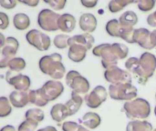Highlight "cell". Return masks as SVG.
I'll return each instance as SVG.
<instances>
[{"label":"cell","mask_w":156,"mask_h":131,"mask_svg":"<svg viewBox=\"0 0 156 131\" xmlns=\"http://www.w3.org/2000/svg\"><path fill=\"white\" fill-rule=\"evenodd\" d=\"M40 88L48 102L57 99L64 91V86L58 80H48Z\"/></svg>","instance_id":"4fadbf2b"},{"label":"cell","mask_w":156,"mask_h":131,"mask_svg":"<svg viewBox=\"0 0 156 131\" xmlns=\"http://www.w3.org/2000/svg\"><path fill=\"white\" fill-rule=\"evenodd\" d=\"M58 29L65 32L70 33L75 29L76 26V18L70 14H62L58 19Z\"/></svg>","instance_id":"e0dca14e"},{"label":"cell","mask_w":156,"mask_h":131,"mask_svg":"<svg viewBox=\"0 0 156 131\" xmlns=\"http://www.w3.org/2000/svg\"><path fill=\"white\" fill-rule=\"evenodd\" d=\"M154 114H155V116H156V106H155V109H154Z\"/></svg>","instance_id":"681fc988"},{"label":"cell","mask_w":156,"mask_h":131,"mask_svg":"<svg viewBox=\"0 0 156 131\" xmlns=\"http://www.w3.org/2000/svg\"><path fill=\"white\" fill-rule=\"evenodd\" d=\"M106 31L111 36L120 37L122 31V26L120 24V21L117 19H112L108 21V23L106 24Z\"/></svg>","instance_id":"4316f807"},{"label":"cell","mask_w":156,"mask_h":131,"mask_svg":"<svg viewBox=\"0 0 156 131\" xmlns=\"http://www.w3.org/2000/svg\"><path fill=\"white\" fill-rule=\"evenodd\" d=\"M45 3H47L50 7H52L55 10H62L67 1L66 0H46Z\"/></svg>","instance_id":"f35d334b"},{"label":"cell","mask_w":156,"mask_h":131,"mask_svg":"<svg viewBox=\"0 0 156 131\" xmlns=\"http://www.w3.org/2000/svg\"><path fill=\"white\" fill-rule=\"evenodd\" d=\"M87 51L88 49L85 47L79 45V44H74V45L69 46L68 57L71 61L79 63V62H81L86 57Z\"/></svg>","instance_id":"ac0fdd59"},{"label":"cell","mask_w":156,"mask_h":131,"mask_svg":"<svg viewBox=\"0 0 156 131\" xmlns=\"http://www.w3.org/2000/svg\"><path fill=\"white\" fill-rule=\"evenodd\" d=\"M19 43L16 38L13 36H8L5 40V46L1 48V59H0V67L5 68L8 67V63L11 59L16 57Z\"/></svg>","instance_id":"9c48e42d"},{"label":"cell","mask_w":156,"mask_h":131,"mask_svg":"<svg viewBox=\"0 0 156 131\" xmlns=\"http://www.w3.org/2000/svg\"><path fill=\"white\" fill-rule=\"evenodd\" d=\"M0 28L5 29L9 26V18L4 12H0Z\"/></svg>","instance_id":"60d3db41"},{"label":"cell","mask_w":156,"mask_h":131,"mask_svg":"<svg viewBox=\"0 0 156 131\" xmlns=\"http://www.w3.org/2000/svg\"><path fill=\"white\" fill-rule=\"evenodd\" d=\"M134 31H135V28H133H133H126V27L122 26L120 37L128 43L133 44L134 43Z\"/></svg>","instance_id":"836d02e7"},{"label":"cell","mask_w":156,"mask_h":131,"mask_svg":"<svg viewBox=\"0 0 156 131\" xmlns=\"http://www.w3.org/2000/svg\"><path fill=\"white\" fill-rule=\"evenodd\" d=\"M9 99H7L5 97H1L0 98V117L5 118L10 115L12 111V108L10 105Z\"/></svg>","instance_id":"1f68e13d"},{"label":"cell","mask_w":156,"mask_h":131,"mask_svg":"<svg viewBox=\"0 0 156 131\" xmlns=\"http://www.w3.org/2000/svg\"><path fill=\"white\" fill-rule=\"evenodd\" d=\"M38 126L37 122H35L33 120H27L26 119L25 121H23L19 126L17 131H35L37 129Z\"/></svg>","instance_id":"74e56055"},{"label":"cell","mask_w":156,"mask_h":131,"mask_svg":"<svg viewBox=\"0 0 156 131\" xmlns=\"http://www.w3.org/2000/svg\"><path fill=\"white\" fill-rule=\"evenodd\" d=\"M151 31L146 28H136L134 31V43L138 44L144 49L151 50L154 48L151 38Z\"/></svg>","instance_id":"5bb4252c"},{"label":"cell","mask_w":156,"mask_h":131,"mask_svg":"<svg viewBox=\"0 0 156 131\" xmlns=\"http://www.w3.org/2000/svg\"><path fill=\"white\" fill-rule=\"evenodd\" d=\"M66 83L72 89V92L79 95H87L90 88L88 79L76 70H70L67 73Z\"/></svg>","instance_id":"8992f818"},{"label":"cell","mask_w":156,"mask_h":131,"mask_svg":"<svg viewBox=\"0 0 156 131\" xmlns=\"http://www.w3.org/2000/svg\"><path fill=\"white\" fill-rule=\"evenodd\" d=\"M155 98H156V94H155Z\"/></svg>","instance_id":"816d5d0a"},{"label":"cell","mask_w":156,"mask_h":131,"mask_svg":"<svg viewBox=\"0 0 156 131\" xmlns=\"http://www.w3.org/2000/svg\"><path fill=\"white\" fill-rule=\"evenodd\" d=\"M25 118L27 120H33L35 122H41L44 120L45 119V114L44 112L39 109H28L26 114H25Z\"/></svg>","instance_id":"f546056e"},{"label":"cell","mask_w":156,"mask_h":131,"mask_svg":"<svg viewBox=\"0 0 156 131\" xmlns=\"http://www.w3.org/2000/svg\"><path fill=\"white\" fill-rule=\"evenodd\" d=\"M119 21L122 27L133 28L138 22V16L133 11H126L120 16Z\"/></svg>","instance_id":"cb8c5ba5"},{"label":"cell","mask_w":156,"mask_h":131,"mask_svg":"<svg viewBox=\"0 0 156 131\" xmlns=\"http://www.w3.org/2000/svg\"><path fill=\"white\" fill-rule=\"evenodd\" d=\"M26 38L31 46H33L39 51H47L51 44L49 36L37 29L29 30L26 35Z\"/></svg>","instance_id":"ba28073f"},{"label":"cell","mask_w":156,"mask_h":131,"mask_svg":"<svg viewBox=\"0 0 156 131\" xmlns=\"http://www.w3.org/2000/svg\"><path fill=\"white\" fill-rule=\"evenodd\" d=\"M125 67L128 69L129 72L134 74L137 78L141 76V66H140V59L138 57H130L125 62Z\"/></svg>","instance_id":"83f0119b"},{"label":"cell","mask_w":156,"mask_h":131,"mask_svg":"<svg viewBox=\"0 0 156 131\" xmlns=\"http://www.w3.org/2000/svg\"><path fill=\"white\" fill-rule=\"evenodd\" d=\"M82 104H83V98H81V96L74 92H71L70 99L68 100L65 104L69 113V117L75 115L80 110Z\"/></svg>","instance_id":"ffe728a7"},{"label":"cell","mask_w":156,"mask_h":131,"mask_svg":"<svg viewBox=\"0 0 156 131\" xmlns=\"http://www.w3.org/2000/svg\"><path fill=\"white\" fill-rule=\"evenodd\" d=\"M151 38H152V44L154 46V48L156 47V29L152 31L151 33Z\"/></svg>","instance_id":"f6af8a7d"},{"label":"cell","mask_w":156,"mask_h":131,"mask_svg":"<svg viewBox=\"0 0 156 131\" xmlns=\"http://www.w3.org/2000/svg\"><path fill=\"white\" fill-rule=\"evenodd\" d=\"M107 90L103 86H97L90 93L85 95V103L90 109L99 108L107 99Z\"/></svg>","instance_id":"7c38bea8"},{"label":"cell","mask_w":156,"mask_h":131,"mask_svg":"<svg viewBox=\"0 0 156 131\" xmlns=\"http://www.w3.org/2000/svg\"><path fill=\"white\" fill-rule=\"evenodd\" d=\"M97 27V18L90 13H85L80 17V28L85 33H92Z\"/></svg>","instance_id":"9a60e30c"},{"label":"cell","mask_w":156,"mask_h":131,"mask_svg":"<svg viewBox=\"0 0 156 131\" xmlns=\"http://www.w3.org/2000/svg\"><path fill=\"white\" fill-rule=\"evenodd\" d=\"M13 24L17 30H25L30 26V19L27 15L24 13H17L13 18Z\"/></svg>","instance_id":"484cf974"},{"label":"cell","mask_w":156,"mask_h":131,"mask_svg":"<svg viewBox=\"0 0 156 131\" xmlns=\"http://www.w3.org/2000/svg\"><path fill=\"white\" fill-rule=\"evenodd\" d=\"M80 3L82 4V5H84L87 8H92L98 4V1L97 0H81Z\"/></svg>","instance_id":"b9f144b4"},{"label":"cell","mask_w":156,"mask_h":131,"mask_svg":"<svg viewBox=\"0 0 156 131\" xmlns=\"http://www.w3.org/2000/svg\"><path fill=\"white\" fill-rule=\"evenodd\" d=\"M113 47L116 50L117 56L120 59H124L127 57L128 53H129V48L126 45L121 44V43H113Z\"/></svg>","instance_id":"d590c367"},{"label":"cell","mask_w":156,"mask_h":131,"mask_svg":"<svg viewBox=\"0 0 156 131\" xmlns=\"http://www.w3.org/2000/svg\"><path fill=\"white\" fill-rule=\"evenodd\" d=\"M109 95L114 100L131 101L137 96V88L132 83L110 85Z\"/></svg>","instance_id":"277c9868"},{"label":"cell","mask_w":156,"mask_h":131,"mask_svg":"<svg viewBox=\"0 0 156 131\" xmlns=\"http://www.w3.org/2000/svg\"><path fill=\"white\" fill-rule=\"evenodd\" d=\"M123 110L127 118L131 119H144L151 114L150 103L144 98H135L133 100L125 102Z\"/></svg>","instance_id":"7a4b0ae2"},{"label":"cell","mask_w":156,"mask_h":131,"mask_svg":"<svg viewBox=\"0 0 156 131\" xmlns=\"http://www.w3.org/2000/svg\"><path fill=\"white\" fill-rule=\"evenodd\" d=\"M155 0H139L136 1L137 6L141 11L147 12L152 10L155 5Z\"/></svg>","instance_id":"8d00e7d4"},{"label":"cell","mask_w":156,"mask_h":131,"mask_svg":"<svg viewBox=\"0 0 156 131\" xmlns=\"http://www.w3.org/2000/svg\"><path fill=\"white\" fill-rule=\"evenodd\" d=\"M0 131H16V129H15L13 126H11V125H7V126L3 127Z\"/></svg>","instance_id":"bcb514c9"},{"label":"cell","mask_w":156,"mask_h":131,"mask_svg":"<svg viewBox=\"0 0 156 131\" xmlns=\"http://www.w3.org/2000/svg\"><path fill=\"white\" fill-rule=\"evenodd\" d=\"M101 117L95 112H88L81 119V123L83 126L90 129H95L101 125Z\"/></svg>","instance_id":"7402d4cb"},{"label":"cell","mask_w":156,"mask_h":131,"mask_svg":"<svg viewBox=\"0 0 156 131\" xmlns=\"http://www.w3.org/2000/svg\"><path fill=\"white\" fill-rule=\"evenodd\" d=\"M154 131H156V129H154Z\"/></svg>","instance_id":"f907efd6"},{"label":"cell","mask_w":156,"mask_h":131,"mask_svg":"<svg viewBox=\"0 0 156 131\" xmlns=\"http://www.w3.org/2000/svg\"><path fill=\"white\" fill-rule=\"evenodd\" d=\"M74 44L81 45V46L85 47L88 50H90L94 44V37L89 33L76 35V36H71L69 40V46H71Z\"/></svg>","instance_id":"d6986e66"},{"label":"cell","mask_w":156,"mask_h":131,"mask_svg":"<svg viewBox=\"0 0 156 131\" xmlns=\"http://www.w3.org/2000/svg\"><path fill=\"white\" fill-rule=\"evenodd\" d=\"M60 15L51 9H42L37 16V24L45 31H56L58 29V19Z\"/></svg>","instance_id":"52a82bcc"},{"label":"cell","mask_w":156,"mask_h":131,"mask_svg":"<svg viewBox=\"0 0 156 131\" xmlns=\"http://www.w3.org/2000/svg\"><path fill=\"white\" fill-rule=\"evenodd\" d=\"M147 23H148L149 26H151L153 27H156V11L148 16Z\"/></svg>","instance_id":"7bdbcfd3"},{"label":"cell","mask_w":156,"mask_h":131,"mask_svg":"<svg viewBox=\"0 0 156 131\" xmlns=\"http://www.w3.org/2000/svg\"><path fill=\"white\" fill-rule=\"evenodd\" d=\"M92 54L96 57H101V65L106 69L115 67L118 64V56L113 47V44L103 43L95 47Z\"/></svg>","instance_id":"3957f363"},{"label":"cell","mask_w":156,"mask_h":131,"mask_svg":"<svg viewBox=\"0 0 156 131\" xmlns=\"http://www.w3.org/2000/svg\"><path fill=\"white\" fill-rule=\"evenodd\" d=\"M38 66L42 73L55 80L61 79L66 73V68L62 64V56L58 53L42 57L38 62Z\"/></svg>","instance_id":"6da1fadb"},{"label":"cell","mask_w":156,"mask_h":131,"mask_svg":"<svg viewBox=\"0 0 156 131\" xmlns=\"http://www.w3.org/2000/svg\"><path fill=\"white\" fill-rule=\"evenodd\" d=\"M50 116H51V119L58 123H60L63 120H65L69 117V113H68L65 104H62V103L55 104L51 108Z\"/></svg>","instance_id":"44dd1931"},{"label":"cell","mask_w":156,"mask_h":131,"mask_svg":"<svg viewBox=\"0 0 156 131\" xmlns=\"http://www.w3.org/2000/svg\"><path fill=\"white\" fill-rule=\"evenodd\" d=\"M104 78L106 81H108L112 85L132 83L133 81L131 74L117 66L106 69L104 72Z\"/></svg>","instance_id":"30bf717a"},{"label":"cell","mask_w":156,"mask_h":131,"mask_svg":"<svg viewBox=\"0 0 156 131\" xmlns=\"http://www.w3.org/2000/svg\"><path fill=\"white\" fill-rule=\"evenodd\" d=\"M9 70L20 72L26 67V61L22 57H14L8 63Z\"/></svg>","instance_id":"4dcf8cb0"},{"label":"cell","mask_w":156,"mask_h":131,"mask_svg":"<svg viewBox=\"0 0 156 131\" xmlns=\"http://www.w3.org/2000/svg\"><path fill=\"white\" fill-rule=\"evenodd\" d=\"M126 131H154L150 122L145 120H132L128 123Z\"/></svg>","instance_id":"d4e9b609"},{"label":"cell","mask_w":156,"mask_h":131,"mask_svg":"<svg viewBox=\"0 0 156 131\" xmlns=\"http://www.w3.org/2000/svg\"><path fill=\"white\" fill-rule=\"evenodd\" d=\"M28 98H29V103L37 107H44L48 103L41 88H38L37 90H30L28 92Z\"/></svg>","instance_id":"603a6c76"},{"label":"cell","mask_w":156,"mask_h":131,"mask_svg":"<svg viewBox=\"0 0 156 131\" xmlns=\"http://www.w3.org/2000/svg\"><path fill=\"white\" fill-rule=\"evenodd\" d=\"M62 130L63 131H89L85 127L79 125L73 121H66L62 124Z\"/></svg>","instance_id":"e575fe53"},{"label":"cell","mask_w":156,"mask_h":131,"mask_svg":"<svg viewBox=\"0 0 156 131\" xmlns=\"http://www.w3.org/2000/svg\"><path fill=\"white\" fill-rule=\"evenodd\" d=\"M18 2L19 3H22V4H25V5H27L29 6H32V7L37 5L38 3H39L38 0H19Z\"/></svg>","instance_id":"ee69618b"},{"label":"cell","mask_w":156,"mask_h":131,"mask_svg":"<svg viewBox=\"0 0 156 131\" xmlns=\"http://www.w3.org/2000/svg\"><path fill=\"white\" fill-rule=\"evenodd\" d=\"M139 59L141 66V76L137 79L139 84L144 85L147 83L148 79L153 77L155 71L156 57L150 52H144Z\"/></svg>","instance_id":"5b68a950"},{"label":"cell","mask_w":156,"mask_h":131,"mask_svg":"<svg viewBox=\"0 0 156 131\" xmlns=\"http://www.w3.org/2000/svg\"><path fill=\"white\" fill-rule=\"evenodd\" d=\"M9 101L11 105L16 109H21L26 107L29 103L28 93L25 91L15 90L9 95Z\"/></svg>","instance_id":"2e32d148"},{"label":"cell","mask_w":156,"mask_h":131,"mask_svg":"<svg viewBox=\"0 0 156 131\" xmlns=\"http://www.w3.org/2000/svg\"><path fill=\"white\" fill-rule=\"evenodd\" d=\"M69 38H70V36H69L67 35H63V34L57 35L54 37V40H53L54 46L58 49H64L69 46Z\"/></svg>","instance_id":"d6a6232c"},{"label":"cell","mask_w":156,"mask_h":131,"mask_svg":"<svg viewBox=\"0 0 156 131\" xmlns=\"http://www.w3.org/2000/svg\"><path fill=\"white\" fill-rule=\"evenodd\" d=\"M37 131H58V130H57V129H56V128H54V127H52V126H48V127H46V128H43V129H38Z\"/></svg>","instance_id":"7dc6e473"},{"label":"cell","mask_w":156,"mask_h":131,"mask_svg":"<svg viewBox=\"0 0 156 131\" xmlns=\"http://www.w3.org/2000/svg\"><path fill=\"white\" fill-rule=\"evenodd\" d=\"M5 40H6V38H5L4 35L1 33V34H0V47H1V48L5 46Z\"/></svg>","instance_id":"c3c4849f"},{"label":"cell","mask_w":156,"mask_h":131,"mask_svg":"<svg viewBox=\"0 0 156 131\" xmlns=\"http://www.w3.org/2000/svg\"><path fill=\"white\" fill-rule=\"evenodd\" d=\"M136 3V1L133 0H112L108 5V8L112 13H117L122 10L125 6L130 4Z\"/></svg>","instance_id":"f1b7e54d"},{"label":"cell","mask_w":156,"mask_h":131,"mask_svg":"<svg viewBox=\"0 0 156 131\" xmlns=\"http://www.w3.org/2000/svg\"><path fill=\"white\" fill-rule=\"evenodd\" d=\"M5 80L9 85L13 86L16 88V90H19V91L27 92L31 85L30 78L27 76L12 70H8L6 72Z\"/></svg>","instance_id":"8fae6325"},{"label":"cell","mask_w":156,"mask_h":131,"mask_svg":"<svg viewBox=\"0 0 156 131\" xmlns=\"http://www.w3.org/2000/svg\"><path fill=\"white\" fill-rule=\"evenodd\" d=\"M17 4L16 0H0V5L5 9H12Z\"/></svg>","instance_id":"ab89813d"}]
</instances>
